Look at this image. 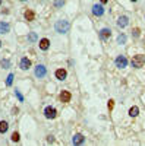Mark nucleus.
<instances>
[{"label":"nucleus","mask_w":145,"mask_h":146,"mask_svg":"<svg viewBox=\"0 0 145 146\" xmlns=\"http://www.w3.org/2000/svg\"><path fill=\"white\" fill-rule=\"evenodd\" d=\"M54 29H56L57 34H67L69 29H70V23L66 19H59L54 23Z\"/></svg>","instance_id":"f257e3e1"},{"label":"nucleus","mask_w":145,"mask_h":146,"mask_svg":"<svg viewBox=\"0 0 145 146\" xmlns=\"http://www.w3.org/2000/svg\"><path fill=\"white\" fill-rule=\"evenodd\" d=\"M34 75L37 79H44L47 76V67L44 64H37L34 69Z\"/></svg>","instance_id":"f03ea898"},{"label":"nucleus","mask_w":145,"mask_h":146,"mask_svg":"<svg viewBox=\"0 0 145 146\" xmlns=\"http://www.w3.org/2000/svg\"><path fill=\"white\" fill-rule=\"evenodd\" d=\"M132 66L134 67H136V69H141L144 64H145V56H142V54H136V56H134V58H132Z\"/></svg>","instance_id":"7ed1b4c3"},{"label":"nucleus","mask_w":145,"mask_h":146,"mask_svg":"<svg viewBox=\"0 0 145 146\" xmlns=\"http://www.w3.org/2000/svg\"><path fill=\"white\" fill-rule=\"evenodd\" d=\"M44 115H45V118H48V120H53V118L57 117V110H56L54 107H51V105H48V107L44 108Z\"/></svg>","instance_id":"20e7f679"},{"label":"nucleus","mask_w":145,"mask_h":146,"mask_svg":"<svg viewBox=\"0 0 145 146\" xmlns=\"http://www.w3.org/2000/svg\"><path fill=\"white\" fill-rule=\"evenodd\" d=\"M91 10H92V15L94 16H103L104 15V6L101 5V3H95V5H92V7H91Z\"/></svg>","instance_id":"39448f33"},{"label":"nucleus","mask_w":145,"mask_h":146,"mask_svg":"<svg viewBox=\"0 0 145 146\" xmlns=\"http://www.w3.org/2000/svg\"><path fill=\"white\" fill-rule=\"evenodd\" d=\"M114 64H116V67H119V69H125L126 66H128V58L125 57V56H117L116 57V60H114Z\"/></svg>","instance_id":"423d86ee"},{"label":"nucleus","mask_w":145,"mask_h":146,"mask_svg":"<svg viewBox=\"0 0 145 146\" xmlns=\"http://www.w3.org/2000/svg\"><path fill=\"white\" fill-rule=\"evenodd\" d=\"M84 142H85V136L82 133H75L74 137H72V143L74 145H82Z\"/></svg>","instance_id":"0eeeda50"},{"label":"nucleus","mask_w":145,"mask_h":146,"mask_svg":"<svg viewBox=\"0 0 145 146\" xmlns=\"http://www.w3.org/2000/svg\"><path fill=\"white\" fill-rule=\"evenodd\" d=\"M19 67H21L22 70H28V69L31 67V60H29L28 57H22L21 62H19Z\"/></svg>","instance_id":"6e6552de"},{"label":"nucleus","mask_w":145,"mask_h":146,"mask_svg":"<svg viewBox=\"0 0 145 146\" xmlns=\"http://www.w3.org/2000/svg\"><path fill=\"white\" fill-rule=\"evenodd\" d=\"M54 76H56V79H59V80H65V79L67 78V72H66L65 69H57V70L54 72Z\"/></svg>","instance_id":"1a4fd4ad"},{"label":"nucleus","mask_w":145,"mask_h":146,"mask_svg":"<svg viewBox=\"0 0 145 146\" xmlns=\"http://www.w3.org/2000/svg\"><path fill=\"white\" fill-rule=\"evenodd\" d=\"M128 23H129V18H128L126 15L120 16V18L117 19V27H119V28H126Z\"/></svg>","instance_id":"9d476101"},{"label":"nucleus","mask_w":145,"mask_h":146,"mask_svg":"<svg viewBox=\"0 0 145 146\" xmlns=\"http://www.w3.org/2000/svg\"><path fill=\"white\" fill-rule=\"evenodd\" d=\"M110 36H112V29L110 28H103L101 31H100V38L101 40H108V38H110Z\"/></svg>","instance_id":"9b49d317"},{"label":"nucleus","mask_w":145,"mask_h":146,"mask_svg":"<svg viewBox=\"0 0 145 146\" xmlns=\"http://www.w3.org/2000/svg\"><path fill=\"white\" fill-rule=\"evenodd\" d=\"M38 45H40V50H43V51H47L48 48H50V40H48V38H41Z\"/></svg>","instance_id":"f8f14e48"},{"label":"nucleus","mask_w":145,"mask_h":146,"mask_svg":"<svg viewBox=\"0 0 145 146\" xmlns=\"http://www.w3.org/2000/svg\"><path fill=\"white\" fill-rule=\"evenodd\" d=\"M70 100H72V95H70L69 91H62L60 92V101L62 102H69Z\"/></svg>","instance_id":"ddd939ff"},{"label":"nucleus","mask_w":145,"mask_h":146,"mask_svg":"<svg viewBox=\"0 0 145 146\" xmlns=\"http://www.w3.org/2000/svg\"><path fill=\"white\" fill-rule=\"evenodd\" d=\"M10 31V25L7 22H0V34L2 35H5V34H7Z\"/></svg>","instance_id":"4468645a"},{"label":"nucleus","mask_w":145,"mask_h":146,"mask_svg":"<svg viewBox=\"0 0 145 146\" xmlns=\"http://www.w3.org/2000/svg\"><path fill=\"white\" fill-rule=\"evenodd\" d=\"M23 18H25L28 22H32L35 19V13H34L31 9H28V10H25V13H23Z\"/></svg>","instance_id":"2eb2a0df"},{"label":"nucleus","mask_w":145,"mask_h":146,"mask_svg":"<svg viewBox=\"0 0 145 146\" xmlns=\"http://www.w3.org/2000/svg\"><path fill=\"white\" fill-rule=\"evenodd\" d=\"M7 130H9V123L5 121V120H2L0 121V135H5Z\"/></svg>","instance_id":"dca6fc26"},{"label":"nucleus","mask_w":145,"mask_h":146,"mask_svg":"<svg viewBox=\"0 0 145 146\" xmlns=\"http://www.w3.org/2000/svg\"><path fill=\"white\" fill-rule=\"evenodd\" d=\"M27 38H28V41H29V42H32V44H34V42H37V41H38V35H37V32H29Z\"/></svg>","instance_id":"f3484780"},{"label":"nucleus","mask_w":145,"mask_h":146,"mask_svg":"<svg viewBox=\"0 0 145 146\" xmlns=\"http://www.w3.org/2000/svg\"><path fill=\"white\" fill-rule=\"evenodd\" d=\"M138 114H139V108H138L136 105H134V107L129 108V115H130V117H138Z\"/></svg>","instance_id":"a211bd4d"},{"label":"nucleus","mask_w":145,"mask_h":146,"mask_svg":"<svg viewBox=\"0 0 145 146\" xmlns=\"http://www.w3.org/2000/svg\"><path fill=\"white\" fill-rule=\"evenodd\" d=\"M126 41H128V36H126L125 34H120V35L117 36V44L125 45V44H126Z\"/></svg>","instance_id":"6ab92c4d"},{"label":"nucleus","mask_w":145,"mask_h":146,"mask_svg":"<svg viewBox=\"0 0 145 146\" xmlns=\"http://www.w3.org/2000/svg\"><path fill=\"white\" fill-rule=\"evenodd\" d=\"M53 6L56 9H62L65 6V0H53Z\"/></svg>","instance_id":"aec40b11"},{"label":"nucleus","mask_w":145,"mask_h":146,"mask_svg":"<svg viewBox=\"0 0 145 146\" xmlns=\"http://www.w3.org/2000/svg\"><path fill=\"white\" fill-rule=\"evenodd\" d=\"M0 66H2L3 69H9L10 67V60L9 58H3L2 62H0Z\"/></svg>","instance_id":"412c9836"},{"label":"nucleus","mask_w":145,"mask_h":146,"mask_svg":"<svg viewBox=\"0 0 145 146\" xmlns=\"http://www.w3.org/2000/svg\"><path fill=\"white\" fill-rule=\"evenodd\" d=\"M13 73H9V76L6 79V86H12V83H13Z\"/></svg>","instance_id":"4be33fe9"},{"label":"nucleus","mask_w":145,"mask_h":146,"mask_svg":"<svg viewBox=\"0 0 145 146\" xmlns=\"http://www.w3.org/2000/svg\"><path fill=\"white\" fill-rule=\"evenodd\" d=\"M15 95H16V98L19 100V102H23V95L21 94V91H19V89H16V91H15Z\"/></svg>","instance_id":"5701e85b"},{"label":"nucleus","mask_w":145,"mask_h":146,"mask_svg":"<svg viewBox=\"0 0 145 146\" xmlns=\"http://www.w3.org/2000/svg\"><path fill=\"white\" fill-rule=\"evenodd\" d=\"M132 35H134L135 38H138V36L141 35V29L139 28H134V29H132Z\"/></svg>","instance_id":"b1692460"},{"label":"nucleus","mask_w":145,"mask_h":146,"mask_svg":"<svg viewBox=\"0 0 145 146\" xmlns=\"http://www.w3.org/2000/svg\"><path fill=\"white\" fill-rule=\"evenodd\" d=\"M19 139H21V137H19V133L15 131L13 135H12V142H19Z\"/></svg>","instance_id":"393cba45"},{"label":"nucleus","mask_w":145,"mask_h":146,"mask_svg":"<svg viewBox=\"0 0 145 146\" xmlns=\"http://www.w3.org/2000/svg\"><path fill=\"white\" fill-rule=\"evenodd\" d=\"M107 108H108V111H113V108H114V101H113V100H110V101H108V104H107Z\"/></svg>","instance_id":"a878e982"},{"label":"nucleus","mask_w":145,"mask_h":146,"mask_svg":"<svg viewBox=\"0 0 145 146\" xmlns=\"http://www.w3.org/2000/svg\"><path fill=\"white\" fill-rule=\"evenodd\" d=\"M47 142H48V143H54V137H53V136H48V137H47Z\"/></svg>","instance_id":"bb28decb"},{"label":"nucleus","mask_w":145,"mask_h":146,"mask_svg":"<svg viewBox=\"0 0 145 146\" xmlns=\"http://www.w3.org/2000/svg\"><path fill=\"white\" fill-rule=\"evenodd\" d=\"M107 2H108V0H100V3H101V5H106Z\"/></svg>","instance_id":"cd10ccee"},{"label":"nucleus","mask_w":145,"mask_h":146,"mask_svg":"<svg viewBox=\"0 0 145 146\" xmlns=\"http://www.w3.org/2000/svg\"><path fill=\"white\" fill-rule=\"evenodd\" d=\"M130 2H134V3H136V2H138V0H130Z\"/></svg>","instance_id":"c85d7f7f"},{"label":"nucleus","mask_w":145,"mask_h":146,"mask_svg":"<svg viewBox=\"0 0 145 146\" xmlns=\"http://www.w3.org/2000/svg\"><path fill=\"white\" fill-rule=\"evenodd\" d=\"M0 6H2V0H0Z\"/></svg>","instance_id":"c756f323"},{"label":"nucleus","mask_w":145,"mask_h":146,"mask_svg":"<svg viewBox=\"0 0 145 146\" xmlns=\"http://www.w3.org/2000/svg\"><path fill=\"white\" fill-rule=\"evenodd\" d=\"M21 2H27V0H21Z\"/></svg>","instance_id":"7c9ffc66"},{"label":"nucleus","mask_w":145,"mask_h":146,"mask_svg":"<svg viewBox=\"0 0 145 146\" xmlns=\"http://www.w3.org/2000/svg\"><path fill=\"white\" fill-rule=\"evenodd\" d=\"M0 47H2V41H0Z\"/></svg>","instance_id":"2f4dec72"},{"label":"nucleus","mask_w":145,"mask_h":146,"mask_svg":"<svg viewBox=\"0 0 145 146\" xmlns=\"http://www.w3.org/2000/svg\"><path fill=\"white\" fill-rule=\"evenodd\" d=\"M41 2H45V0H41Z\"/></svg>","instance_id":"473e14b6"}]
</instances>
